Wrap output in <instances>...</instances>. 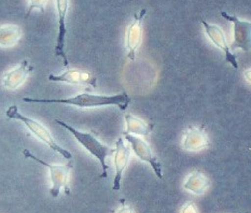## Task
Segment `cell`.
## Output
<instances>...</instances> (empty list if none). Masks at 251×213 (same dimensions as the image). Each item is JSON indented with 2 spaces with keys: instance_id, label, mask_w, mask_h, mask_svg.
<instances>
[{
  "instance_id": "cell-2",
  "label": "cell",
  "mask_w": 251,
  "mask_h": 213,
  "mask_svg": "<svg viewBox=\"0 0 251 213\" xmlns=\"http://www.w3.org/2000/svg\"><path fill=\"white\" fill-rule=\"evenodd\" d=\"M5 116H7V118L10 119H15V121H19L22 124H24V126L27 127V129H28L36 138L42 141L43 143L47 144L53 151L58 153V154L62 155L64 158H66L68 161L73 160L72 153L67 150H65L62 145H59L57 143V141L54 139L52 134L50 133V130H49L45 125L40 123L39 121H37L35 118L23 116V114L19 111V108L15 105L11 106L7 109V111H5Z\"/></svg>"
},
{
  "instance_id": "cell-20",
  "label": "cell",
  "mask_w": 251,
  "mask_h": 213,
  "mask_svg": "<svg viewBox=\"0 0 251 213\" xmlns=\"http://www.w3.org/2000/svg\"><path fill=\"white\" fill-rule=\"evenodd\" d=\"M245 78H246L249 83H251V68L245 71Z\"/></svg>"
},
{
  "instance_id": "cell-3",
  "label": "cell",
  "mask_w": 251,
  "mask_h": 213,
  "mask_svg": "<svg viewBox=\"0 0 251 213\" xmlns=\"http://www.w3.org/2000/svg\"><path fill=\"white\" fill-rule=\"evenodd\" d=\"M55 123L58 124L61 127L68 130V132L74 136V138L84 147V150L89 152L92 156L97 158L98 162L100 163L101 168H102V172L100 174V178H107L109 166H108L106 160L108 156L112 155L113 149H111L110 146L101 143V142L96 138V136L93 133L80 132V130L75 129L73 126H70L69 124L65 123V122L61 121V119H57V118L55 119Z\"/></svg>"
},
{
  "instance_id": "cell-15",
  "label": "cell",
  "mask_w": 251,
  "mask_h": 213,
  "mask_svg": "<svg viewBox=\"0 0 251 213\" xmlns=\"http://www.w3.org/2000/svg\"><path fill=\"white\" fill-rule=\"evenodd\" d=\"M22 36L21 27L16 25L0 26V47H11L19 42Z\"/></svg>"
},
{
  "instance_id": "cell-16",
  "label": "cell",
  "mask_w": 251,
  "mask_h": 213,
  "mask_svg": "<svg viewBox=\"0 0 251 213\" xmlns=\"http://www.w3.org/2000/svg\"><path fill=\"white\" fill-rule=\"evenodd\" d=\"M184 189L190 190L196 195L204 194L205 190L209 187V180L207 179L203 173L199 171H194L188 177L187 181L184 183Z\"/></svg>"
},
{
  "instance_id": "cell-1",
  "label": "cell",
  "mask_w": 251,
  "mask_h": 213,
  "mask_svg": "<svg viewBox=\"0 0 251 213\" xmlns=\"http://www.w3.org/2000/svg\"><path fill=\"white\" fill-rule=\"evenodd\" d=\"M24 102L28 103H62V105L74 106L77 108H97L114 106L118 107L119 110L125 111L128 108L129 103L132 102L130 97L126 92L119 93L117 95H94L87 92L75 95L65 99H43V98H23Z\"/></svg>"
},
{
  "instance_id": "cell-7",
  "label": "cell",
  "mask_w": 251,
  "mask_h": 213,
  "mask_svg": "<svg viewBox=\"0 0 251 213\" xmlns=\"http://www.w3.org/2000/svg\"><path fill=\"white\" fill-rule=\"evenodd\" d=\"M112 163L114 170H116V176L113 179V190H119L121 189L122 182V174L125 171V169L128 166L130 160V147L125 144L122 137L118 138L116 142V149L112 153Z\"/></svg>"
},
{
  "instance_id": "cell-5",
  "label": "cell",
  "mask_w": 251,
  "mask_h": 213,
  "mask_svg": "<svg viewBox=\"0 0 251 213\" xmlns=\"http://www.w3.org/2000/svg\"><path fill=\"white\" fill-rule=\"evenodd\" d=\"M221 16L233 24L234 41L230 47L231 50H242L249 52L251 50V22L238 19L235 15H231L225 11L221 12Z\"/></svg>"
},
{
  "instance_id": "cell-14",
  "label": "cell",
  "mask_w": 251,
  "mask_h": 213,
  "mask_svg": "<svg viewBox=\"0 0 251 213\" xmlns=\"http://www.w3.org/2000/svg\"><path fill=\"white\" fill-rule=\"evenodd\" d=\"M125 122H126V129L123 133V135H133V136H146L150 135V133L153 130L154 125L149 124L145 122L137 117L133 116V114H126L125 116Z\"/></svg>"
},
{
  "instance_id": "cell-9",
  "label": "cell",
  "mask_w": 251,
  "mask_h": 213,
  "mask_svg": "<svg viewBox=\"0 0 251 213\" xmlns=\"http://www.w3.org/2000/svg\"><path fill=\"white\" fill-rule=\"evenodd\" d=\"M49 81L56 83H66L72 85H82L96 87V76L90 71L81 69H68L61 74H50L48 76Z\"/></svg>"
},
{
  "instance_id": "cell-12",
  "label": "cell",
  "mask_w": 251,
  "mask_h": 213,
  "mask_svg": "<svg viewBox=\"0 0 251 213\" xmlns=\"http://www.w3.org/2000/svg\"><path fill=\"white\" fill-rule=\"evenodd\" d=\"M34 67L29 64L28 59L22 61L19 66L11 69L5 72L2 76V85L4 89L9 91H15L28 79L29 74L32 72Z\"/></svg>"
},
{
  "instance_id": "cell-19",
  "label": "cell",
  "mask_w": 251,
  "mask_h": 213,
  "mask_svg": "<svg viewBox=\"0 0 251 213\" xmlns=\"http://www.w3.org/2000/svg\"><path fill=\"white\" fill-rule=\"evenodd\" d=\"M182 213H198V211H196L195 205L193 203H188L183 207Z\"/></svg>"
},
{
  "instance_id": "cell-10",
  "label": "cell",
  "mask_w": 251,
  "mask_h": 213,
  "mask_svg": "<svg viewBox=\"0 0 251 213\" xmlns=\"http://www.w3.org/2000/svg\"><path fill=\"white\" fill-rule=\"evenodd\" d=\"M201 24L204 25L206 35L208 36V38L211 40V42L214 43V45L218 48H220V50L223 53H225V59H226V61L228 64H230L234 69H238V64H237L236 55H234V54L231 51L230 47L227 46L226 40L225 32H223L220 27H218L217 25H211V24L208 23V22H206L203 19H201Z\"/></svg>"
},
{
  "instance_id": "cell-4",
  "label": "cell",
  "mask_w": 251,
  "mask_h": 213,
  "mask_svg": "<svg viewBox=\"0 0 251 213\" xmlns=\"http://www.w3.org/2000/svg\"><path fill=\"white\" fill-rule=\"evenodd\" d=\"M23 155L27 160L35 161L40 165L45 166L49 169L50 172V179L52 187L50 189L51 196L54 198L58 197V195L61 194L62 189H65V193L69 195V185H68V179L69 174L73 170L74 162L73 160H69L66 164H50L48 162H45L41 158L37 157L34 153H31L29 150H23Z\"/></svg>"
},
{
  "instance_id": "cell-17",
  "label": "cell",
  "mask_w": 251,
  "mask_h": 213,
  "mask_svg": "<svg viewBox=\"0 0 251 213\" xmlns=\"http://www.w3.org/2000/svg\"><path fill=\"white\" fill-rule=\"evenodd\" d=\"M28 1H29V8H28V10H27L26 18H27V16H29L32 11L36 10V9L40 10L41 13L45 12L46 5L48 3V0H28Z\"/></svg>"
},
{
  "instance_id": "cell-18",
  "label": "cell",
  "mask_w": 251,
  "mask_h": 213,
  "mask_svg": "<svg viewBox=\"0 0 251 213\" xmlns=\"http://www.w3.org/2000/svg\"><path fill=\"white\" fill-rule=\"evenodd\" d=\"M120 208L116 213H134L133 209L130 208V207H127L125 205V199H121L120 200Z\"/></svg>"
},
{
  "instance_id": "cell-13",
  "label": "cell",
  "mask_w": 251,
  "mask_h": 213,
  "mask_svg": "<svg viewBox=\"0 0 251 213\" xmlns=\"http://www.w3.org/2000/svg\"><path fill=\"white\" fill-rule=\"evenodd\" d=\"M209 146V138L205 130L201 127H189L185 130L182 147L185 151L198 152Z\"/></svg>"
},
{
  "instance_id": "cell-11",
  "label": "cell",
  "mask_w": 251,
  "mask_h": 213,
  "mask_svg": "<svg viewBox=\"0 0 251 213\" xmlns=\"http://www.w3.org/2000/svg\"><path fill=\"white\" fill-rule=\"evenodd\" d=\"M56 10L58 15V34L56 39L55 47V55L63 59V64L65 67L68 66V58L65 52V38H66V16L69 8V0H55Z\"/></svg>"
},
{
  "instance_id": "cell-8",
  "label": "cell",
  "mask_w": 251,
  "mask_h": 213,
  "mask_svg": "<svg viewBox=\"0 0 251 213\" xmlns=\"http://www.w3.org/2000/svg\"><path fill=\"white\" fill-rule=\"evenodd\" d=\"M146 13V9L136 12L134 15V21L129 25L126 32L127 57L130 61H135L136 53H137V50L141 45V41H143V21Z\"/></svg>"
},
{
  "instance_id": "cell-6",
  "label": "cell",
  "mask_w": 251,
  "mask_h": 213,
  "mask_svg": "<svg viewBox=\"0 0 251 213\" xmlns=\"http://www.w3.org/2000/svg\"><path fill=\"white\" fill-rule=\"evenodd\" d=\"M125 139L128 141V143L132 146V150L136 154V156L139 157L141 161L148 163L149 165L153 169L154 173L159 179L163 178V172H162V164L159 161L153 151L151 150L150 145L147 143V142L143 139L138 137V136H133V135H124Z\"/></svg>"
}]
</instances>
